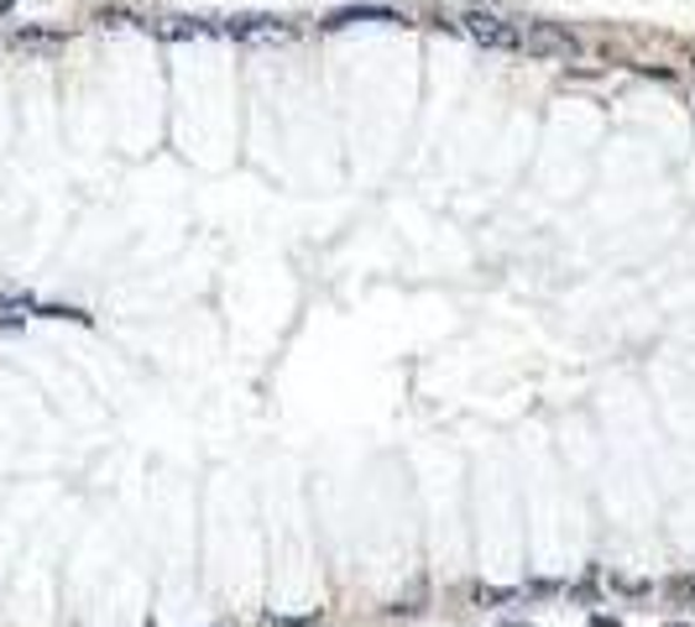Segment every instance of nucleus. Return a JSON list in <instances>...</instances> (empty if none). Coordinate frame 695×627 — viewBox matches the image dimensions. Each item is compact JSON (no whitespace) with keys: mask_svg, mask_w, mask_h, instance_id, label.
<instances>
[{"mask_svg":"<svg viewBox=\"0 0 695 627\" xmlns=\"http://www.w3.org/2000/svg\"><path fill=\"white\" fill-rule=\"evenodd\" d=\"M11 42H17V48H48L52 37H48V32H27V27H21V32L11 37Z\"/></svg>","mask_w":695,"mask_h":627,"instance_id":"obj_6","label":"nucleus"},{"mask_svg":"<svg viewBox=\"0 0 695 627\" xmlns=\"http://www.w3.org/2000/svg\"><path fill=\"white\" fill-rule=\"evenodd\" d=\"M351 21H392V11H388V6H345V11H335L324 27L340 32V27H351Z\"/></svg>","mask_w":695,"mask_h":627,"instance_id":"obj_5","label":"nucleus"},{"mask_svg":"<svg viewBox=\"0 0 695 627\" xmlns=\"http://www.w3.org/2000/svg\"><path fill=\"white\" fill-rule=\"evenodd\" d=\"M215 32L236 37V42H288L293 27L288 21H277V17H225Z\"/></svg>","mask_w":695,"mask_h":627,"instance_id":"obj_3","label":"nucleus"},{"mask_svg":"<svg viewBox=\"0 0 695 627\" xmlns=\"http://www.w3.org/2000/svg\"><path fill=\"white\" fill-rule=\"evenodd\" d=\"M518 48L534 58H580V37L565 32L560 21H534L528 32H518Z\"/></svg>","mask_w":695,"mask_h":627,"instance_id":"obj_1","label":"nucleus"},{"mask_svg":"<svg viewBox=\"0 0 695 627\" xmlns=\"http://www.w3.org/2000/svg\"><path fill=\"white\" fill-rule=\"evenodd\" d=\"M460 32L471 37V42H481V48H492V52L518 48V32H512L502 17H492V11H466V17H460Z\"/></svg>","mask_w":695,"mask_h":627,"instance_id":"obj_2","label":"nucleus"},{"mask_svg":"<svg viewBox=\"0 0 695 627\" xmlns=\"http://www.w3.org/2000/svg\"><path fill=\"white\" fill-rule=\"evenodd\" d=\"M153 37H163V42H194V37H209L215 27L209 21H188V17H153V21H141Z\"/></svg>","mask_w":695,"mask_h":627,"instance_id":"obj_4","label":"nucleus"},{"mask_svg":"<svg viewBox=\"0 0 695 627\" xmlns=\"http://www.w3.org/2000/svg\"><path fill=\"white\" fill-rule=\"evenodd\" d=\"M502 627H528V623H502Z\"/></svg>","mask_w":695,"mask_h":627,"instance_id":"obj_7","label":"nucleus"}]
</instances>
